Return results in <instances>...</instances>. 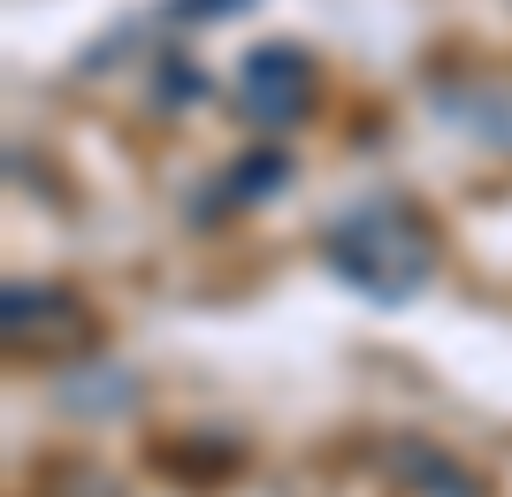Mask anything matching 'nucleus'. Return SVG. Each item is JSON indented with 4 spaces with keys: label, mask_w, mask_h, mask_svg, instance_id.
I'll use <instances>...</instances> for the list:
<instances>
[{
    "label": "nucleus",
    "mask_w": 512,
    "mask_h": 497,
    "mask_svg": "<svg viewBox=\"0 0 512 497\" xmlns=\"http://www.w3.org/2000/svg\"><path fill=\"white\" fill-rule=\"evenodd\" d=\"M398 459H406L413 475L428 482V497H482V482H474L467 467H451V459H444V452H428V444H406Z\"/></svg>",
    "instance_id": "39448f33"
},
{
    "label": "nucleus",
    "mask_w": 512,
    "mask_h": 497,
    "mask_svg": "<svg viewBox=\"0 0 512 497\" xmlns=\"http://www.w3.org/2000/svg\"><path fill=\"white\" fill-rule=\"evenodd\" d=\"M0 329H8V345H31L39 360H54V352H77L92 345V314L69 291H54V283H8V306H0Z\"/></svg>",
    "instance_id": "7ed1b4c3"
},
{
    "label": "nucleus",
    "mask_w": 512,
    "mask_h": 497,
    "mask_svg": "<svg viewBox=\"0 0 512 497\" xmlns=\"http://www.w3.org/2000/svg\"><path fill=\"white\" fill-rule=\"evenodd\" d=\"M321 260L344 291H360L375 306H406L436 276V230L406 199H360L321 230Z\"/></svg>",
    "instance_id": "f257e3e1"
},
{
    "label": "nucleus",
    "mask_w": 512,
    "mask_h": 497,
    "mask_svg": "<svg viewBox=\"0 0 512 497\" xmlns=\"http://www.w3.org/2000/svg\"><path fill=\"white\" fill-rule=\"evenodd\" d=\"M291 184V153L283 146H253L245 161L222 169V192L207 199V215H237V207H260V199H276Z\"/></svg>",
    "instance_id": "20e7f679"
},
{
    "label": "nucleus",
    "mask_w": 512,
    "mask_h": 497,
    "mask_svg": "<svg viewBox=\"0 0 512 497\" xmlns=\"http://www.w3.org/2000/svg\"><path fill=\"white\" fill-rule=\"evenodd\" d=\"M314 92H321V77H314V62H306V46H253V54L237 62V108H245L253 130L306 123Z\"/></svg>",
    "instance_id": "f03ea898"
},
{
    "label": "nucleus",
    "mask_w": 512,
    "mask_h": 497,
    "mask_svg": "<svg viewBox=\"0 0 512 497\" xmlns=\"http://www.w3.org/2000/svg\"><path fill=\"white\" fill-rule=\"evenodd\" d=\"M245 8H260V0H169V23H230Z\"/></svg>",
    "instance_id": "423d86ee"
}]
</instances>
